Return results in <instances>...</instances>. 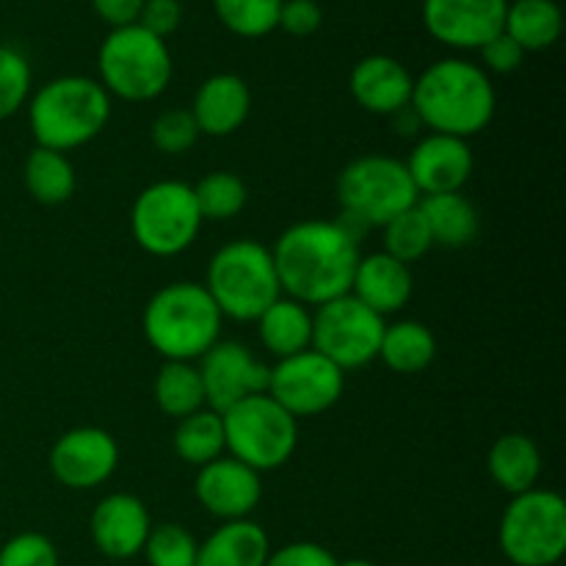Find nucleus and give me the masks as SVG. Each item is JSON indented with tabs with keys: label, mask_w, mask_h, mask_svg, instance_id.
<instances>
[{
	"label": "nucleus",
	"mask_w": 566,
	"mask_h": 566,
	"mask_svg": "<svg viewBox=\"0 0 566 566\" xmlns=\"http://www.w3.org/2000/svg\"><path fill=\"white\" fill-rule=\"evenodd\" d=\"M282 293L298 304H321L352 293L359 249L352 232L337 221H298L271 247Z\"/></svg>",
	"instance_id": "f257e3e1"
},
{
	"label": "nucleus",
	"mask_w": 566,
	"mask_h": 566,
	"mask_svg": "<svg viewBox=\"0 0 566 566\" xmlns=\"http://www.w3.org/2000/svg\"><path fill=\"white\" fill-rule=\"evenodd\" d=\"M495 108L497 94L490 75L468 59H440L415 77L409 111L431 133L468 142L490 127Z\"/></svg>",
	"instance_id": "f03ea898"
},
{
	"label": "nucleus",
	"mask_w": 566,
	"mask_h": 566,
	"mask_svg": "<svg viewBox=\"0 0 566 566\" xmlns=\"http://www.w3.org/2000/svg\"><path fill=\"white\" fill-rule=\"evenodd\" d=\"M111 94L86 75H61L36 88L28 99V122L36 147L70 153L105 130Z\"/></svg>",
	"instance_id": "7ed1b4c3"
},
{
	"label": "nucleus",
	"mask_w": 566,
	"mask_h": 566,
	"mask_svg": "<svg viewBox=\"0 0 566 566\" xmlns=\"http://www.w3.org/2000/svg\"><path fill=\"white\" fill-rule=\"evenodd\" d=\"M221 321L205 285L171 282L147 302L144 337L166 363H193L219 343Z\"/></svg>",
	"instance_id": "20e7f679"
},
{
	"label": "nucleus",
	"mask_w": 566,
	"mask_h": 566,
	"mask_svg": "<svg viewBox=\"0 0 566 566\" xmlns=\"http://www.w3.org/2000/svg\"><path fill=\"white\" fill-rule=\"evenodd\" d=\"M205 291L232 321H258L282 296L271 249L249 238L224 243L210 258Z\"/></svg>",
	"instance_id": "39448f33"
},
{
	"label": "nucleus",
	"mask_w": 566,
	"mask_h": 566,
	"mask_svg": "<svg viewBox=\"0 0 566 566\" xmlns=\"http://www.w3.org/2000/svg\"><path fill=\"white\" fill-rule=\"evenodd\" d=\"M99 86L127 103L160 97L171 83V53L166 39L155 36L138 22L111 28L97 53Z\"/></svg>",
	"instance_id": "423d86ee"
},
{
	"label": "nucleus",
	"mask_w": 566,
	"mask_h": 566,
	"mask_svg": "<svg viewBox=\"0 0 566 566\" xmlns=\"http://www.w3.org/2000/svg\"><path fill=\"white\" fill-rule=\"evenodd\" d=\"M224 423V448L232 459L252 468L254 473H269L291 462L298 446V420L287 415L269 392L249 396L221 412Z\"/></svg>",
	"instance_id": "0eeeda50"
},
{
	"label": "nucleus",
	"mask_w": 566,
	"mask_h": 566,
	"mask_svg": "<svg viewBox=\"0 0 566 566\" xmlns=\"http://www.w3.org/2000/svg\"><path fill=\"white\" fill-rule=\"evenodd\" d=\"M503 556L514 566H553L566 553V503L553 490L514 495L497 528Z\"/></svg>",
	"instance_id": "6e6552de"
},
{
	"label": "nucleus",
	"mask_w": 566,
	"mask_h": 566,
	"mask_svg": "<svg viewBox=\"0 0 566 566\" xmlns=\"http://www.w3.org/2000/svg\"><path fill=\"white\" fill-rule=\"evenodd\" d=\"M337 199L352 219L385 227L392 216L418 205L420 193L403 160L390 155H363L337 175Z\"/></svg>",
	"instance_id": "1a4fd4ad"
},
{
	"label": "nucleus",
	"mask_w": 566,
	"mask_h": 566,
	"mask_svg": "<svg viewBox=\"0 0 566 566\" xmlns=\"http://www.w3.org/2000/svg\"><path fill=\"white\" fill-rule=\"evenodd\" d=\"M130 230L138 247L155 258L186 252L202 230L193 188L180 180H158L147 186L133 202Z\"/></svg>",
	"instance_id": "9d476101"
},
{
	"label": "nucleus",
	"mask_w": 566,
	"mask_h": 566,
	"mask_svg": "<svg viewBox=\"0 0 566 566\" xmlns=\"http://www.w3.org/2000/svg\"><path fill=\"white\" fill-rule=\"evenodd\" d=\"M385 318L363 302L346 293L340 298L321 304L313 315V352L329 359L332 365L346 370L365 368L379 359Z\"/></svg>",
	"instance_id": "9b49d317"
},
{
	"label": "nucleus",
	"mask_w": 566,
	"mask_h": 566,
	"mask_svg": "<svg viewBox=\"0 0 566 566\" xmlns=\"http://www.w3.org/2000/svg\"><path fill=\"white\" fill-rule=\"evenodd\" d=\"M346 387V374L318 352L307 348L276 359L269 368V396L293 418H313L335 407Z\"/></svg>",
	"instance_id": "f8f14e48"
},
{
	"label": "nucleus",
	"mask_w": 566,
	"mask_h": 566,
	"mask_svg": "<svg viewBox=\"0 0 566 566\" xmlns=\"http://www.w3.org/2000/svg\"><path fill=\"white\" fill-rule=\"evenodd\" d=\"M199 359L205 403H210L213 412L221 415L243 398L269 390V368L243 343L219 340Z\"/></svg>",
	"instance_id": "ddd939ff"
},
{
	"label": "nucleus",
	"mask_w": 566,
	"mask_h": 566,
	"mask_svg": "<svg viewBox=\"0 0 566 566\" xmlns=\"http://www.w3.org/2000/svg\"><path fill=\"white\" fill-rule=\"evenodd\" d=\"M119 464V446L97 426L66 431L50 451V473L66 490H94L114 475Z\"/></svg>",
	"instance_id": "4468645a"
},
{
	"label": "nucleus",
	"mask_w": 566,
	"mask_h": 566,
	"mask_svg": "<svg viewBox=\"0 0 566 566\" xmlns=\"http://www.w3.org/2000/svg\"><path fill=\"white\" fill-rule=\"evenodd\" d=\"M509 0H423V25L440 44L479 50L503 31Z\"/></svg>",
	"instance_id": "2eb2a0df"
},
{
	"label": "nucleus",
	"mask_w": 566,
	"mask_h": 566,
	"mask_svg": "<svg viewBox=\"0 0 566 566\" xmlns=\"http://www.w3.org/2000/svg\"><path fill=\"white\" fill-rule=\"evenodd\" d=\"M193 492L205 512L219 517L221 523H230V520H249L263 497V484L260 473H254L252 468L232 457H219L216 462L199 468Z\"/></svg>",
	"instance_id": "dca6fc26"
},
{
	"label": "nucleus",
	"mask_w": 566,
	"mask_h": 566,
	"mask_svg": "<svg viewBox=\"0 0 566 566\" xmlns=\"http://www.w3.org/2000/svg\"><path fill=\"white\" fill-rule=\"evenodd\" d=\"M473 149L464 138L429 133L415 144L412 155L403 160L420 197L457 193L473 175Z\"/></svg>",
	"instance_id": "f3484780"
},
{
	"label": "nucleus",
	"mask_w": 566,
	"mask_h": 566,
	"mask_svg": "<svg viewBox=\"0 0 566 566\" xmlns=\"http://www.w3.org/2000/svg\"><path fill=\"white\" fill-rule=\"evenodd\" d=\"M88 531H92L94 547L105 558L127 562V558L142 556L149 531H153V520L136 495L114 492L94 506Z\"/></svg>",
	"instance_id": "a211bd4d"
},
{
	"label": "nucleus",
	"mask_w": 566,
	"mask_h": 566,
	"mask_svg": "<svg viewBox=\"0 0 566 566\" xmlns=\"http://www.w3.org/2000/svg\"><path fill=\"white\" fill-rule=\"evenodd\" d=\"M359 108L376 116H398L412 103L415 77L392 55H365L348 77Z\"/></svg>",
	"instance_id": "6ab92c4d"
},
{
	"label": "nucleus",
	"mask_w": 566,
	"mask_h": 566,
	"mask_svg": "<svg viewBox=\"0 0 566 566\" xmlns=\"http://www.w3.org/2000/svg\"><path fill=\"white\" fill-rule=\"evenodd\" d=\"M188 111H191L199 133H205V136H232L249 119L252 92H249L243 77L232 75V72H219V75H210L208 81H202Z\"/></svg>",
	"instance_id": "aec40b11"
},
{
	"label": "nucleus",
	"mask_w": 566,
	"mask_h": 566,
	"mask_svg": "<svg viewBox=\"0 0 566 566\" xmlns=\"http://www.w3.org/2000/svg\"><path fill=\"white\" fill-rule=\"evenodd\" d=\"M412 269L398 263L396 258L385 252H374L368 258H359L354 271L352 296L374 310L376 315L401 313L412 298Z\"/></svg>",
	"instance_id": "412c9836"
},
{
	"label": "nucleus",
	"mask_w": 566,
	"mask_h": 566,
	"mask_svg": "<svg viewBox=\"0 0 566 566\" xmlns=\"http://www.w3.org/2000/svg\"><path fill=\"white\" fill-rule=\"evenodd\" d=\"M271 553L269 534L252 520L221 523L199 545L197 566H265Z\"/></svg>",
	"instance_id": "4be33fe9"
},
{
	"label": "nucleus",
	"mask_w": 566,
	"mask_h": 566,
	"mask_svg": "<svg viewBox=\"0 0 566 566\" xmlns=\"http://www.w3.org/2000/svg\"><path fill=\"white\" fill-rule=\"evenodd\" d=\"M418 208L429 224L431 241L446 249H464L479 238L481 219L475 205L457 193H434V197H420Z\"/></svg>",
	"instance_id": "5701e85b"
},
{
	"label": "nucleus",
	"mask_w": 566,
	"mask_h": 566,
	"mask_svg": "<svg viewBox=\"0 0 566 566\" xmlns=\"http://www.w3.org/2000/svg\"><path fill=\"white\" fill-rule=\"evenodd\" d=\"M492 481L509 495H523L536 490L542 475V453L531 437L503 434L492 442L490 459H486Z\"/></svg>",
	"instance_id": "b1692460"
},
{
	"label": "nucleus",
	"mask_w": 566,
	"mask_h": 566,
	"mask_svg": "<svg viewBox=\"0 0 566 566\" xmlns=\"http://www.w3.org/2000/svg\"><path fill=\"white\" fill-rule=\"evenodd\" d=\"M260 343L276 359L293 357L313 346V313L293 298H276L258 318Z\"/></svg>",
	"instance_id": "393cba45"
},
{
	"label": "nucleus",
	"mask_w": 566,
	"mask_h": 566,
	"mask_svg": "<svg viewBox=\"0 0 566 566\" xmlns=\"http://www.w3.org/2000/svg\"><path fill=\"white\" fill-rule=\"evenodd\" d=\"M503 31L525 50H547L564 31L562 6L556 0H509Z\"/></svg>",
	"instance_id": "a878e982"
},
{
	"label": "nucleus",
	"mask_w": 566,
	"mask_h": 566,
	"mask_svg": "<svg viewBox=\"0 0 566 566\" xmlns=\"http://www.w3.org/2000/svg\"><path fill=\"white\" fill-rule=\"evenodd\" d=\"M437 357V340L429 326L418 321H398L385 326V337L379 346V359L390 370L403 376L420 374L429 368Z\"/></svg>",
	"instance_id": "bb28decb"
},
{
	"label": "nucleus",
	"mask_w": 566,
	"mask_h": 566,
	"mask_svg": "<svg viewBox=\"0 0 566 566\" xmlns=\"http://www.w3.org/2000/svg\"><path fill=\"white\" fill-rule=\"evenodd\" d=\"M25 188L36 202L64 205L75 193L77 177L70 158L48 147H33L25 158Z\"/></svg>",
	"instance_id": "cd10ccee"
},
{
	"label": "nucleus",
	"mask_w": 566,
	"mask_h": 566,
	"mask_svg": "<svg viewBox=\"0 0 566 566\" xmlns=\"http://www.w3.org/2000/svg\"><path fill=\"white\" fill-rule=\"evenodd\" d=\"M175 453L186 464L193 468H205V464L216 462L224 448V423H221V415L213 409H199V412L188 415L180 420V426L175 429Z\"/></svg>",
	"instance_id": "c85d7f7f"
},
{
	"label": "nucleus",
	"mask_w": 566,
	"mask_h": 566,
	"mask_svg": "<svg viewBox=\"0 0 566 566\" xmlns=\"http://www.w3.org/2000/svg\"><path fill=\"white\" fill-rule=\"evenodd\" d=\"M155 401L169 418H188L205 407V387L193 363H164L155 376Z\"/></svg>",
	"instance_id": "c756f323"
},
{
	"label": "nucleus",
	"mask_w": 566,
	"mask_h": 566,
	"mask_svg": "<svg viewBox=\"0 0 566 566\" xmlns=\"http://www.w3.org/2000/svg\"><path fill=\"white\" fill-rule=\"evenodd\" d=\"M280 9L282 0H213L221 25L243 39H260L276 31Z\"/></svg>",
	"instance_id": "7c9ffc66"
},
{
	"label": "nucleus",
	"mask_w": 566,
	"mask_h": 566,
	"mask_svg": "<svg viewBox=\"0 0 566 566\" xmlns=\"http://www.w3.org/2000/svg\"><path fill=\"white\" fill-rule=\"evenodd\" d=\"M193 188V199L202 221H227L238 216L247 205V186L232 171H210Z\"/></svg>",
	"instance_id": "2f4dec72"
},
{
	"label": "nucleus",
	"mask_w": 566,
	"mask_h": 566,
	"mask_svg": "<svg viewBox=\"0 0 566 566\" xmlns=\"http://www.w3.org/2000/svg\"><path fill=\"white\" fill-rule=\"evenodd\" d=\"M381 232H385V254H390V258H396L398 263L403 265L420 260L431 247H434L429 224H426L418 205L392 216V219L381 227Z\"/></svg>",
	"instance_id": "473e14b6"
},
{
	"label": "nucleus",
	"mask_w": 566,
	"mask_h": 566,
	"mask_svg": "<svg viewBox=\"0 0 566 566\" xmlns=\"http://www.w3.org/2000/svg\"><path fill=\"white\" fill-rule=\"evenodd\" d=\"M199 542L188 528L177 523L153 525L144 545V558L149 566H197Z\"/></svg>",
	"instance_id": "72a5a7b5"
},
{
	"label": "nucleus",
	"mask_w": 566,
	"mask_h": 566,
	"mask_svg": "<svg viewBox=\"0 0 566 566\" xmlns=\"http://www.w3.org/2000/svg\"><path fill=\"white\" fill-rule=\"evenodd\" d=\"M31 99V64L11 44H0V122Z\"/></svg>",
	"instance_id": "f704fd0d"
},
{
	"label": "nucleus",
	"mask_w": 566,
	"mask_h": 566,
	"mask_svg": "<svg viewBox=\"0 0 566 566\" xmlns=\"http://www.w3.org/2000/svg\"><path fill=\"white\" fill-rule=\"evenodd\" d=\"M202 136L188 108H169L153 122V144L164 155H182Z\"/></svg>",
	"instance_id": "c9c22d12"
},
{
	"label": "nucleus",
	"mask_w": 566,
	"mask_h": 566,
	"mask_svg": "<svg viewBox=\"0 0 566 566\" xmlns=\"http://www.w3.org/2000/svg\"><path fill=\"white\" fill-rule=\"evenodd\" d=\"M0 566H61L53 542L36 531H22L0 547Z\"/></svg>",
	"instance_id": "e433bc0d"
},
{
	"label": "nucleus",
	"mask_w": 566,
	"mask_h": 566,
	"mask_svg": "<svg viewBox=\"0 0 566 566\" xmlns=\"http://www.w3.org/2000/svg\"><path fill=\"white\" fill-rule=\"evenodd\" d=\"M324 22V9L318 0H282L280 25L291 36H313Z\"/></svg>",
	"instance_id": "4c0bfd02"
},
{
	"label": "nucleus",
	"mask_w": 566,
	"mask_h": 566,
	"mask_svg": "<svg viewBox=\"0 0 566 566\" xmlns=\"http://www.w3.org/2000/svg\"><path fill=\"white\" fill-rule=\"evenodd\" d=\"M479 53H481V61H484V66H481V70L497 72V75L517 72L520 66H523V59H525V50L520 48V44L514 42L506 31H501L497 36H492L490 42L481 44Z\"/></svg>",
	"instance_id": "58836bf2"
},
{
	"label": "nucleus",
	"mask_w": 566,
	"mask_h": 566,
	"mask_svg": "<svg viewBox=\"0 0 566 566\" xmlns=\"http://www.w3.org/2000/svg\"><path fill=\"white\" fill-rule=\"evenodd\" d=\"M265 566H340V562L318 542H291L280 551H271Z\"/></svg>",
	"instance_id": "ea45409f"
},
{
	"label": "nucleus",
	"mask_w": 566,
	"mask_h": 566,
	"mask_svg": "<svg viewBox=\"0 0 566 566\" xmlns=\"http://www.w3.org/2000/svg\"><path fill=\"white\" fill-rule=\"evenodd\" d=\"M182 22L180 0H144V9L138 14V25L160 39H169Z\"/></svg>",
	"instance_id": "a19ab883"
},
{
	"label": "nucleus",
	"mask_w": 566,
	"mask_h": 566,
	"mask_svg": "<svg viewBox=\"0 0 566 566\" xmlns=\"http://www.w3.org/2000/svg\"><path fill=\"white\" fill-rule=\"evenodd\" d=\"M94 14L111 28H125L138 22V14L144 9V0H92Z\"/></svg>",
	"instance_id": "79ce46f5"
},
{
	"label": "nucleus",
	"mask_w": 566,
	"mask_h": 566,
	"mask_svg": "<svg viewBox=\"0 0 566 566\" xmlns=\"http://www.w3.org/2000/svg\"><path fill=\"white\" fill-rule=\"evenodd\" d=\"M340 566H376V564L365 562V558H352V562H340Z\"/></svg>",
	"instance_id": "37998d69"
}]
</instances>
